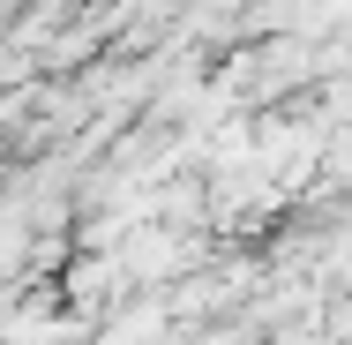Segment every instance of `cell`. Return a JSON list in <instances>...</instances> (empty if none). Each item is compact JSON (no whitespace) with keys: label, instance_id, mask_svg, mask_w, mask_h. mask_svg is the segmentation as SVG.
<instances>
[{"label":"cell","instance_id":"1","mask_svg":"<svg viewBox=\"0 0 352 345\" xmlns=\"http://www.w3.org/2000/svg\"><path fill=\"white\" fill-rule=\"evenodd\" d=\"M23 8H30V23H38V30H53V23L82 15V0H23Z\"/></svg>","mask_w":352,"mask_h":345}]
</instances>
